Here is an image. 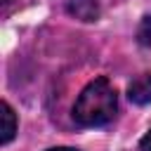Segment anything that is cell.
Returning a JSON list of instances; mask_svg holds the SVG:
<instances>
[{
    "label": "cell",
    "instance_id": "obj_8",
    "mask_svg": "<svg viewBox=\"0 0 151 151\" xmlns=\"http://www.w3.org/2000/svg\"><path fill=\"white\" fill-rule=\"evenodd\" d=\"M5 2H9V0H5Z\"/></svg>",
    "mask_w": 151,
    "mask_h": 151
},
{
    "label": "cell",
    "instance_id": "obj_3",
    "mask_svg": "<svg viewBox=\"0 0 151 151\" xmlns=\"http://www.w3.org/2000/svg\"><path fill=\"white\" fill-rule=\"evenodd\" d=\"M66 9L71 17L87 24L99 19V0H66Z\"/></svg>",
    "mask_w": 151,
    "mask_h": 151
},
{
    "label": "cell",
    "instance_id": "obj_1",
    "mask_svg": "<svg viewBox=\"0 0 151 151\" xmlns=\"http://www.w3.org/2000/svg\"><path fill=\"white\" fill-rule=\"evenodd\" d=\"M116 113H118V92L104 76L90 80L73 104V120L83 127H101L111 123Z\"/></svg>",
    "mask_w": 151,
    "mask_h": 151
},
{
    "label": "cell",
    "instance_id": "obj_5",
    "mask_svg": "<svg viewBox=\"0 0 151 151\" xmlns=\"http://www.w3.org/2000/svg\"><path fill=\"white\" fill-rule=\"evenodd\" d=\"M137 42L144 47H151V17H144L137 28Z\"/></svg>",
    "mask_w": 151,
    "mask_h": 151
},
{
    "label": "cell",
    "instance_id": "obj_6",
    "mask_svg": "<svg viewBox=\"0 0 151 151\" xmlns=\"http://www.w3.org/2000/svg\"><path fill=\"white\" fill-rule=\"evenodd\" d=\"M139 151H151V130L139 139Z\"/></svg>",
    "mask_w": 151,
    "mask_h": 151
},
{
    "label": "cell",
    "instance_id": "obj_4",
    "mask_svg": "<svg viewBox=\"0 0 151 151\" xmlns=\"http://www.w3.org/2000/svg\"><path fill=\"white\" fill-rule=\"evenodd\" d=\"M0 118H2V134H0V144L5 146V144H9L12 139H14V134H17V113H14V109L7 104V101H2L0 104Z\"/></svg>",
    "mask_w": 151,
    "mask_h": 151
},
{
    "label": "cell",
    "instance_id": "obj_7",
    "mask_svg": "<svg viewBox=\"0 0 151 151\" xmlns=\"http://www.w3.org/2000/svg\"><path fill=\"white\" fill-rule=\"evenodd\" d=\"M47 151H78V149H73V146H52Z\"/></svg>",
    "mask_w": 151,
    "mask_h": 151
},
{
    "label": "cell",
    "instance_id": "obj_2",
    "mask_svg": "<svg viewBox=\"0 0 151 151\" xmlns=\"http://www.w3.org/2000/svg\"><path fill=\"white\" fill-rule=\"evenodd\" d=\"M127 99L137 106L151 104V73H139L127 85Z\"/></svg>",
    "mask_w": 151,
    "mask_h": 151
}]
</instances>
